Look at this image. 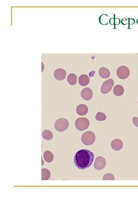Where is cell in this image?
<instances>
[{
  "label": "cell",
  "mask_w": 138,
  "mask_h": 207,
  "mask_svg": "<svg viewBox=\"0 0 138 207\" xmlns=\"http://www.w3.org/2000/svg\"><path fill=\"white\" fill-rule=\"evenodd\" d=\"M89 120L85 117H80L77 118L75 122V126L77 130L84 131L89 127Z\"/></svg>",
  "instance_id": "obj_4"
},
{
  "label": "cell",
  "mask_w": 138,
  "mask_h": 207,
  "mask_svg": "<svg viewBox=\"0 0 138 207\" xmlns=\"http://www.w3.org/2000/svg\"><path fill=\"white\" fill-rule=\"evenodd\" d=\"M43 138L47 140H50L53 138V134L51 131L48 130H44L42 134Z\"/></svg>",
  "instance_id": "obj_18"
},
{
  "label": "cell",
  "mask_w": 138,
  "mask_h": 207,
  "mask_svg": "<svg viewBox=\"0 0 138 207\" xmlns=\"http://www.w3.org/2000/svg\"><path fill=\"white\" fill-rule=\"evenodd\" d=\"M68 83L71 85H75L77 82V77L75 74L71 73L68 75L67 77Z\"/></svg>",
  "instance_id": "obj_15"
},
{
  "label": "cell",
  "mask_w": 138,
  "mask_h": 207,
  "mask_svg": "<svg viewBox=\"0 0 138 207\" xmlns=\"http://www.w3.org/2000/svg\"><path fill=\"white\" fill-rule=\"evenodd\" d=\"M99 74L100 76L103 79H107L110 77V71L107 68L102 67L99 68Z\"/></svg>",
  "instance_id": "obj_13"
},
{
  "label": "cell",
  "mask_w": 138,
  "mask_h": 207,
  "mask_svg": "<svg viewBox=\"0 0 138 207\" xmlns=\"http://www.w3.org/2000/svg\"><path fill=\"white\" fill-rule=\"evenodd\" d=\"M137 103H138V102H137Z\"/></svg>",
  "instance_id": "obj_27"
},
{
  "label": "cell",
  "mask_w": 138,
  "mask_h": 207,
  "mask_svg": "<svg viewBox=\"0 0 138 207\" xmlns=\"http://www.w3.org/2000/svg\"><path fill=\"white\" fill-rule=\"evenodd\" d=\"M106 165V160L103 157H98L96 158L94 163V167L96 169L98 170H103Z\"/></svg>",
  "instance_id": "obj_7"
},
{
  "label": "cell",
  "mask_w": 138,
  "mask_h": 207,
  "mask_svg": "<svg viewBox=\"0 0 138 207\" xmlns=\"http://www.w3.org/2000/svg\"><path fill=\"white\" fill-rule=\"evenodd\" d=\"M110 23L111 25H114V27L116 25H119L120 23V20L119 18H115V15H114V18H110Z\"/></svg>",
  "instance_id": "obj_21"
},
{
  "label": "cell",
  "mask_w": 138,
  "mask_h": 207,
  "mask_svg": "<svg viewBox=\"0 0 138 207\" xmlns=\"http://www.w3.org/2000/svg\"><path fill=\"white\" fill-rule=\"evenodd\" d=\"M123 142L120 139L116 138L112 141L111 146L112 148L115 151H119L121 150L123 147Z\"/></svg>",
  "instance_id": "obj_10"
},
{
  "label": "cell",
  "mask_w": 138,
  "mask_h": 207,
  "mask_svg": "<svg viewBox=\"0 0 138 207\" xmlns=\"http://www.w3.org/2000/svg\"><path fill=\"white\" fill-rule=\"evenodd\" d=\"M124 92V88L121 85H117L114 86L113 93L115 95L117 96H121L123 94Z\"/></svg>",
  "instance_id": "obj_14"
},
{
  "label": "cell",
  "mask_w": 138,
  "mask_h": 207,
  "mask_svg": "<svg viewBox=\"0 0 138 207\" xmlns=\"http://www.w3.org/2000/svg\"><path fill=\"white\" fill-rule=\"evenodd\" d=\"M128 20L129 26V25H133L134 24L135 21V20L133 19V18H129Z\"/></svg>",
  "instance_id": "obj_24"
},
{
  "label": "cell",
  "mask_w": 138,
  "mask_h": 207,
  "mask_svg": "<svg viewBox=\"0 0 138 207\" xmlns=\"http://www.w3.org/2000/svg\"><path fill=\"white\" fill-rule=\"evenodd\" d=\"M69 126V121L66 118H58L55 123V128L57 131L62 132L66 130Z\"/></svg>",
  "instance_id": "obj_3"
},
{
  "label": "cell",
  "mask_w": 138,
  "mask_h": 207,
  "mask_svg": "<svg viewBox=\"0 0 138 207\" xmlns=\"http://www.w3.org/2000/svg\"><path fill=\"white\" fill-rule=\"evenodd\" d=\"M51 173L48 169L46 168H42V180H47L50 178Z\"/></svg>",
  "instance_id": "obj_17"
},
{
  "label": "cell",
  "mask_w": 138,
  "mask_h": 207,
  "mask_svg": "<svg viewBox=\"0 0 138 207\" xmlns=\"http://www.w3.org/2000/svg\"><path fill=\"white\" fill-rule=\"evenodd\" d=\"M81 141L84 145L91 146L94 143L96 139L95 134L93 132L87 131L81 136Z\"/></svg>",
  "instance_id": "obj_2"
},
{
  "label": "cell",
  "mask_w": 138,
  "mask_h": 207,
  "mask_svg": "<svg viewBox=\"0 0 138 207\" xmlns=\"http://www.w3.org/2000/svg\"><path fill=\"white\" fill-rule=\"evenodd\" d=\"M133 123L135 126L138 127V117H134L132 118Z\"/></svg>",
  "instance_id": "obj_23"
},
{
  "label": "cell",
  "mask_w": 138,
  "mask_h": 207,
  "mask_svg": "<svg viewBox=\"0 0 138 207\" xmlns=\"http://www.w3.org/2000/svg\"><path fill=\"white\" fill-rule=\"evenodd\" d=\"M43 157L47 163H51L54 159L53 154L51 151H48V150L45 151L43 154Z\"/></svg>",
  "instance_id": "obj_16"
},
{
  "label": "cell",
  "mask_w": 138,
  "mask_h": 207,
  "mask_svg": "<svg viewBox=\"0 0 138 207\" xmlns=\"http://www.w3.org/2000/svg\"><path fill=\"white\" fill-rule=\"evenodd\" d=\"M130 75V69L128 67L125 66H121L119 67L117 69V76L121 80H125L128 78Z\"/></svg>",
  "instance_id": "obj_5"
},
{
  "label": "cell",
  "mask_w": 138,
  "mask_h": 207,
  "mask_svg": "<svg viewBox=\"0 0 138 207\" xmlns=\"http://www.w3.org/2000/svg\"><path fill=\"white\" fill-rule=\"evenodd\" d=\"M108 16L106 14H103L100 16L99 18V22L102 25H107L108 22Z\"/></svg>",
  "instance_id": "obj_19"
},
{
  "label": "cell",
  "mask_w": 138,
  "mask_h": 207,
  "mask_svg": "<svg viewBox=\"0 0 138 207\" xmlns=\"http://www.w3.org/2000/svg\"><path fill=\"white\" fill-rule=\"evenodd\" d=\"M66 72L65 70L62 68H58L55 70L54 72L55 78L58 81H62L66 78Z\"/></svg>",
  "instance_id": "obj_9"
},
{
  "label": "cell",
  "mask_w": 138,
  "mask_h": 207,
  "mask_svg": "<svg viewBox=\"0 0 138 207\" xmlns=\"http://www.w3.org/2000/svg\"><path fill=\"white\" fill-rule=\"evenodd\" d=\"M81 95L82 98L85 101H89L93 98V91L90 88H84L81 91Z\"/></svg>",
  "instance_id": "obj_8"
},
{
  "label": "cell",
  "mask_w": 138,
  "mask_h": 207,
  "mask_svg": "<svg viewBox=\"0 0 138 207\" xmlns=\"http://www.w3.org/2000/svg\"><path fill=\"white\" fill-rule=\"evenodd\" d=\"M128 23V21L126 18H123L121 20L122 24L123 25H126Z\"/></svg>",
  "instance_id": "obj_25"
},
{
  "label": "cell",
  "mask_w": 138,
  "mask_h": 207,
  "mask_svg": "<svg viewBox=\"0 0 138 207\" xmlns=\"http://www.w3.org/2000/svg\"><path fill=\"white\" fill-rule=\"evenodd\" d=\"M114 83L112 79H109L105 81L102 84L101 87V91L103 94H107L112 90Z\"/></svg>",
  "instance_id": "obj_6"
},
{
  "label": "cell",
  "mask_w": 138,
  "mask_h": 207,
  "mask_svg": "<svg viewBox=\"0 0 138 207\" xmlns=\"http://www.w3.org/2000/svg\"><path fill=\"white\" fill-rule=\"evenodd\" d=\"M94 158V154L88 150L81 149L77 151L74 157L75 165L80 170L89 168Z\"/></svg>",
  "instance_id": "obj_1"
},
{
  "label": "cell",
  "mask_w": 138,
  "mask_h": 207,
  "mask_svg": "<svg viewBox=\"0 0 138 207\" xmlns=\"http://www.w3.org/2000/svg\"><path fill=\"white\" fill-rule=\"evenodd\" d=\"M96 119L99 121H102L106 120V116L104 113L101 112H98L96 116Z\"/></svg>",
  "instance_id": "obj_20"
},
{
  "label": "cell",
  "mask_w": 138,
  "mask_h": 207,
  "mask_svg": "<svg viewBox=\"0 0 138 207\" xmlns=\"http://www.w3.org/2000/svg\"><path fill=\"white\" fill-rule=\"evenodd\" d=\"M76 112L79 116H85L87 114L88 112V108L85 104H80L77 107Z\"/></svg>",
  "instance_id": "obj_11"
},
{
  "label": "cell",
  "mask_w": 138,
  "mask_h": 207,
  "mask_svg": "<svg viewBox=\"0 0 138 207\" xmlns=\"http://www.w3.org/2000/svg\"><path fill=\"white\" fill-rule=\"evenodd\" d=\"M115 179V178L114 175H113L111 173H107L105 174L103 178V180H114Z\"/></svg>",
  "instance_id": "obj_22"
},
{
  "label": "cell",
  "mask_w": 138,
  "mask_h": 207,
  "mask_svg": "<svg viewBox=\"0 0 138 207\" xmlns=\"http://www.w3.org/2000/svg\"><path fill=\"white\" fill-rule=\"evenodd\" d=\"M137 23L138 24V19L137 20Z\"/></svg>",
  "instance_id": "obj_26"
},
{
  "label": "cell",
  "mask_w": 138,
  "mask_h": 207,
  "mask_svg": "<svg viewBox=\"0 0 138 207\" xmlns=\"http://www.w3.org/2000/svg\"><path fill=\"white\" fill-rule=\"evenodd\" d=\"M78 82L80 85L86 86L89 84L90 79L87 75H82L79 77Z\"/></svg>",
  "instance_id": "obj_12"
}]
</instances>
